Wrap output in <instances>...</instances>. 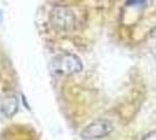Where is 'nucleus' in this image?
Returning <instances> with one entry per match:
<instances>
[{
	"instance_id": "f257e3e1",
	"label": "nucleus",
	"mask_w": 156,
	"mask_h": 140,
	"mask_svg": "<svg viewBox=\"0 0 156 140\" xmlns=\"http://www.w3.org/2000/svg\"><path fill=\"white\" fill-rule=\"evenodd\" d=\"M50 22L51 26L58 32H70L75 28L76 16L70 8L56 6L50 12Z\"/></svg>"
},
{
	"instance_id": "f03ea898",
	"label": "nucleus",
	"mask_w": 156,
	"mask_h": 140,
	"mask_svg": "<svg viewBox=\"0 0 156 140\" xmlns=\"http://www.w3.org/2000/svg\"><path fill=\"white\" fill-rule=\"evenodd\" d=\"M52 70L59 75H75L83 70L80 59L73 54H62L52 61Z\"/></svg>"
},
{
	"instance_id": "7ed1b4c3",
	"label": "nucleus",
	"mask_w": 156,
	"mask_h": 140,
	"mask_svg": "<svg viewBox=\"0 0 156 140\" xmlns=\"http://www.w3.org/2000/svg\"><path fill=\"white\" fill-rule=\"evenodd\" d=\"M113 125L106 119H98L89 124L80 132V137L84 140H97L112 133Z\"/></svg>"
},
{
	"instance_id": "20e7f679",
	"label": "nucleus",
	"mask_w": 156,
	"mask_h": 140,
	"mask_svg": "<svg viewBox=\"0 0 156 140\" xmlns=\"http://www.w3.org/2000/svg\"><path fill=\"white\" fill-rule=\"evenodd\" d=\"M19 100L15 96H6L0 98V118H9L16 113Z\"/></svg>"
},
{
	"instance_id": "39448f33",
	"label": "nucleus",
	"mask_w": 156,
	"mask_h": 140,
	"mask_svg": "<svg viewBox=\"0 0 156 140\" xmlns=\"http://www.w3.org/2000/svg\"><path fill=\"white\" fill-rule=\"evenodd\" d=\"M146 2V0H126V5L128 6H136V5H142Z\"/></svg>"
},
{
	"instance_id": "423d86ee",
	"label": "nucleus",
	"mask_w": 156,
	"mask_h": 140,
	"mask_svg": "<svg viewBox=\"0 0 156 140\" xmlns=\"http://www.w3.org/2000/svg\"><path fill=\"white\" fill-rule=\"evenodd\" d=\"M142 140H156V131H153V132L148 133L146 137H143Z\"/></svg>"
},
{
	"instance_id": "0eeeda50",
	"label": "nucleus",
	"mask_w": 156,
	"mask_h": 140,
	"mask_svg": "<svg viewBox=\"0 0 156 140\" xmlns=\"http://www.w3.org/2000/svg\"><path fill=\"white\" fill-rule=\"evenodd\" d=\"M151 36H153L154 39H156V27L151 31Z\"/></svg>"
}]
</instances>
